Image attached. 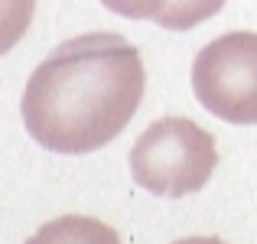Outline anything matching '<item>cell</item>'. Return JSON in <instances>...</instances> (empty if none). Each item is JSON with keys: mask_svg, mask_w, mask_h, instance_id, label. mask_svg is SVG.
Here are the masks:
<instances>
[{"mask_svg": "<svg viewBox=\"0 0 257 244\" xmlns=\"http://www.w3.org/2000/svg\"><path fill=\"white\" fill-rule=\"evenodd\" d=\"M173 244H225L218 238H202V234H195V238H182V241H173Z\"/></svg>", "mask_w": 257, "mask_h": 244, "instance_id": "8", "label": "cell"}, {"mask_svg": "<svg viewBox=\"0 0 257 244\" xmlns=\"http://www.w3.org/2000/svg\"><path fill=\"white\" fill-rule=\"evenodd\" d=\"M140 52L117 33L59 43L30 75L23 127L52 153H91L124 134L144 98Z\"/></svg>", "mask_w": 257, "mask_h": 244, "instance_id": "1", "label": "cell"}, {"mask_svg": "<svg viewBox=\"0 0 257 244\" xmlns=\"http://www.w3.org/2000/svg\"><path fill=\"white\" fill-rule=\"evenodd\" d=\"M101 4L127 20H153L157 10L163 7V0H101Z\"/></svg>", "mask_w": 257, "mask_h": 244, "instance_id": "7", "label": "cell"}, {"mask_svg": "<svg viewBox=\"0 0 257 244\" xmlns=\"http://www.w3.org/2000/svg\"><path fill=\"white\" fill-rule=\"evenodd\" d=\"M192 91L205 111L228 124H257V33L212 39L192 62Z\"/></svg>", "mask_w": 257, "mask_h": 244, "instance_id": "3", "label": "cell"}, {"mask_svg": "<svg viewBox=\"0 0 257 244\" xmlns=\"http://www.w3.org/2000/svg\"><path fill=\"white\" fill-rule=\"evenodd\" d=\"M33 10H36V0H0V56H7L26 36Z\"/></svg>", "mask_w": 257, "mask_h": 244, "instance_id": "6", "label": "cell"}, {"mask_svg": "<svg viewBox=\"0 0 257 244\" xmlns=\"http://www.w3.org/2000/svg\"><path fill=\"white\" fill-rule=\"evenodd\" d=\"M26 244H124L111 225L88 215H62L39 228Z\"/></svg>", "mask_w": 257, "mask_h": 244, "instance_id": "4", "label": "cell"}, {"mask_svg": "<svg viewBox=\"0 0 257 244\" xmlns=\"http://www.w3.org/2000/svg\"><path fill=\"white\" fill-rule=\"evenodd\" d=\"M218 150L215 137L189 117H163L137 137L131 176L140 189L166 199L192 195L212 179Z\"/></svg>", "mask_w": 257, "mask_h": 244, "instance_id": "2", "label": "cell"}, {"mask_svg": "<svg viewBox=\"0 0 257 244\" xmlns=\"http://www.w3.org/2000/svg\"><path fill=\"white\" fill-rule=\"evenodd\" d=\"M225 7V0H163V7L157 10V23L163 30H192V26L205 23L208 17Z\"/></svg>", "mask_w": 257, "mask_h": 244, "instance_id": "5", "label": "cell"}]
</instances>
